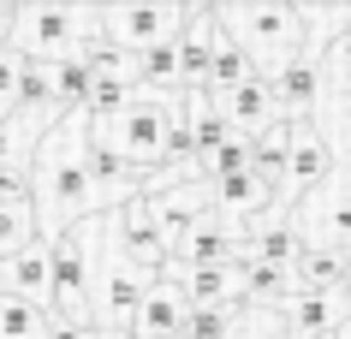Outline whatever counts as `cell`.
<instances>
[{
  "instance_id": "obj_20",
  "label": "cell",
  "mask_w": 351,
  "mask_h": 339,
  "mask_svg": "<svg viewBox=\"0 0 351 339\" xmlns=\"http://www.w3.org/2000/svg\"><path fill=\"white\" fill-rule=\"evenodd\" d=\"M24 244H36V208L30 197H0V262L19 256Z\"/></svg>"
},
{
  "instance_id": "obj_24",
  "label": "cell",
  "mask_w": 351,
  "mask_h": 339,
  "mask_svg": "<svg viewBox=\"0 0 351 339\" xmlns=\"http://www.w3.org/2000/svg\"><path fill=\"white\" fill-rule=\"evenodd\" d=\"M19 77H24V54L0 48V119H12V113L24 108L19 101Z\"/></svg>"
},
{
  "instance_id": "obj_12",
  "label": "cell",
  "mask_w": 351,
  "mask_h": 339,
  "mask_svg": "<svg viewBox=\"0 0 351 339\" xmlns=\"http://www.w3.org/2000/svg\"><path fill=\"white\" fill-rule=\"evenodd\" d=\"M119 214V244H125V256L143 274H161L167 268V238H161V226H155V214H149L143 197H131L125 208H113Z\"/></svg>"
},
{
  "instance_id": "obj_8",
  "label": "cell",
  "mask_w": 351,
  "mask_h": 339,
  "mask_svg": "<svg viewBox=\"0 0 351 339\" xmlns=\"http://www.w3.org/2000/svg\"><path fill=\"white\" fill-rule=\"evenodd\" d=\"M0 292L36 303V310H54V268H48V244H42V238L0 262Z\"/></svg>"
},
{
  "instance_id": "obj_1",
  "label": "cell",
  "mask_w": 351,
  "mask_h": 339,
  "mask_svg": "<svg viewBox=\"0 0 351 339\" xmlns=\"http://www.w3.org/2000/svg\"><path fill=\"white\" fill-rule=\"evenodd\" d=\"M90 113H66L30 155V208H36V238L54 244L77 221H90Z\"/></svg>"
},
{
  "instance_id": "obj_9",
  "label": "cell",
  "mask_w": 351,
  "mask_h": 339,
  "mask_svg": "<svg viewBox=\"0 0 351 339\" xmlns=\"http://www.w3.org/2000/svg\"><path fill=\"white\" fill-rule=\"evenodd\" d=\"M215 108H221V119H226V131H239V137H262L268 125L280 119V108H274V90H268V77H244L239 90H226V95H215Z\"/></svg>"
},
{
  "instance_id": "obj_17",
  "label": "cell",
  "mask_w": 351,
  "mask_h": 339,
  "mask_svg": "<svg viewBox=\"0 0 351 339\" xmlns=\"http://www.w3.org/2000/svg\"><path fill=\"white\" fill-rule=\"evenodd\" d=\"M167 280L185 286L191 310H203V303H239V262L232 268H167Z\"/></svg>"
},
{
  "instance_id": "obj_2",
  "label": "cell",
  "mask_w": 351,
  "mask_h": 339,
  "mask_svg": "<svg viewBox=\"0 0 351 339\" xmlns=\"http://www.w3.org/2000/svg\"><path fill=\"white\" fill-rule=\"evenodd\" d=\"M95 42H101V6L90 0H19L12 6L6 48L24 60L60 66V60H84Z\"/></svg>"
},
{
  "instance_id": "obj_28",
  "label": "cell",
  "mask_w": 351,
  "mask_h": 339,
  "mask_svg": "<svg viewBox=\"0 0 351 339\" xmlns=\"http://www.w3.org/2000/svg\"><path fill=\"white\" fill-rule=\"evenodd\" d=\"M333 339H351V316H346V321H339V334H333Z\"/></svg>"
},
{
  "instance_id": "obj_21",
  "label": "cell",
  "mask_w": 351,
  "mask_h": 339,
  "mask_svg": "<svg viewBox=\"0 0 351 339\" xmlns=\"http://www.w3.org/2000/svg\"><path fill=\"white\" fill-rule=\"evenodd\" d=\"M48 327H54V310H36L0 292V339H48Z\"/></svg>"
},
{
  "instance_id": "obj_25",
  "label": "cell",
  "mask_w": 351,
  "mask_h": 339,
  "mask_svg": "<svg viewBox=\"0 0 351 339\" xmlns=\"http://www.w3.org/2000/svg\"><path fill=\"white\" fill-rule=\"evenodd\" d=\"M48 339H125V334H101V327H72V321H60V316H54Z\"/></svg>"
},
{
  "instance_id": "obj_26",
  "label": "cell",
  "mask_w": 351,
  "mask_h": 339,
  "mask_svg": "<svg viewBox=\"0 0 351 339\" xmlns=\"http://www.w3.org/2000/svg\"><path fill=\"white\" fill-rule=\"evenodd\" d=\"M339 292H346V303H351V250H346V262H339Z\"/></svg>"
},
{
  "instance_id": "obj_22",
  "label": "cell",
  "mask_w": 351,
  "mask_h": 339,
  "mask_svg": "<svg viewBox=\"0 0 351 339\" xmlns=\"http://www.w3.org/2000/svg\"><path fill=\"white\" fill-rule=\"evenodd\" d=\"M226 339H292L280 310H262V303H239L232 321H226Z\"/></svg>"
},
{
  "instance_id": "obj_23",
  "label": "cell",
  "mask_w": 351,
  "mask_h": 339,
  "mask_svg": "<svg viewBox=\"0 0 351 339\" xmlns=\"http://www.w3.org/2000/svg\"><path fill=\"white\" fill-rule=\"evenodd\" d=\"M239 303H203V310H185V339H226V321H232Z\"/></svg>"
},
{
  "instance_id": "obj_19",
  "label": "cell",
  "mask_w": 351,
  "mask_h": 339,
  "mask_svg": "<svg viewBox=\"0 0 351 339\" xmlns=\"http://www.w3.org/2000/svg\"><path fill=\"white\" fill-rule=\"evenodd\" d=\"M286 155H292V119H274L262 137H250V167L280 190V173H286Z\"/></svg>"
},
{
  "instance_id": "obj_15",
  "label": "cell",
  "mask_w": 351,
  "mask_h": 339,
  "mask_svg": "<svg viewBox=\"0 0 351 339\" xmlns=\"http://www.w3.org/2000/svg\"><path fill=\"white\" fill-rule=\"evenodd\" d=\"M185 286L179 280H155L149 286V298H143V310H137V321H131V334L125 339H173L179 334V327H185Z\"/></svg>"
},
{
  "instance_id": "obj_11",
  "label": "cell",
  "mask_w": 351,
  "mask_h": 339,
  "mask_svg": "<svg viewBox=\"0 0 351 339\" xmlns=\"http://www.w3.org/2000/svg\"><path fill=\"white\" fill-rule=\"evenodd\" d=\"M66 113L48 101V108H19L12 119H0V173H12V167H30V155H36V143L48 131H54Z\"/></svg>"
},
{
  "instance_id": "obj_10",
  "label": "cell",
  "mask_w": 351,
  "mask_h": 339,
  "mask_svg": "<svg viewBox=\"0 0 351 339\" xmlns=\"http://www.w3.org/2000/svg\"><path fill=\"white\" fill-rule=\"evenodd\" d=\"M280 316H286L292 339H333L339 321L351 316V303H346V292H292L280 303Z\"/></svg>"
},
{
  "instance_id": "obj_14",
  "label": "cell",
  "mask_w": 351,
  "mask_h": 339,
  "mask_svg": "<svg viewBox=\"0 0 351 339\" xmlns=\"http://www.w3.org/2000/svg\"><path fill=\"white\" fill-rule=\"evenodd\" d=\"M268 90H274V108H280V119H304L310 113V101H315V90H322V60L304 48L298 60H286L280 72H268Z\"/></svg>"
},
{
  "instance_id": "obj_27",
  "label": "cell",
  "mask_w": 351,
  "mask_h": 339,
  "mask_svg": "<svg viewBox=\"0 0 351 339\" xmlns=\"http://www.w3.org/2000/svg\"><path fill=\"white\" fill-rule=\"evenodd\" d=\"M6 30H12V6L0 0V48H6Z\"/></svg>"
},
{
  "instance_id": "obj_7",
  "label": "cell",
  "mask_w": 351,
  "mask_h": 339,
  "mask_svg": "<svg viewBox=\"0 0 351 339\" xmlns=\"http://www.w3.org/2000/svg\"><path fill=\"white\" fill-rule=\"evenodd\" d=\"M48 268H54V316L72 327H90V274H84V250L72 232L48 244Z\"/></svg>"
},
{
  "instance_id": "obj_16",
  "label": "cell",
  "mask_w": 351,
  "mask_h": 339,
  "mask_svg": "<svg viewBox=\"0 0 351 339\" xmlns=\"http://www.w3.org/2000/svg\"><path fill=\"white\" fill-rule=\"evenodd\" d=\"M215 36H221V30H215V12H208V6H191V24H185V36H179V77H185V90H203Z\"/></svg>"
},
{
  "instance_id": "obj_5",
  "label": "cell",
  "mask_w": 351,
  "mask_h": 339,
  "mask_svg": "<svg viewBox=\"0 0 351 339\" xmlns=\"http://www.w3.org/2000/svg\"><path fill=\"white\" fill-rule=\"evenodd\" d=\"M185 24H191L185 0H113V6H101V42L125 48V54H149V48L179 42Z\"/></svg>"
},
{
  "instance_id": "obj_4",
  "label": "cell",
  "mask_w": 351,
  "mask_h": 339,
  "mask_svg": "<svg viewBox=\"0 0 351 339\" xmlns=\"http://www.w3.org/2000/svg\"><path fill=\"white\" fill-rule=\"evenodd\" d=\"M173 119H179V95L137 90L131 101H119L113 113L90 119V137L101 143V149H113L125 167L155 173V167H167V155H173Z\"/></svg>"
},
{
  "instance_id": "obj_13",
  "label": "cell",
  "mask_w": 351,
  "mask_h": 339,
  "mask_svg": "<svg viewBox=\"0 0 351 339\" xmlns=\"http://www.w3.org/2000/svg\"><path fill=\"white\" fill-rule=\"evenodd\" d=\"M262 208H274V185L262 179L256 167H244V173H226V179H215V214L232 226H250L262 214Z\"/></svg>"
},
{
  "instance_id": "obj_3",
  "label": "cell",
  "mask_w": 351,
  "mask_h": 339,
  "mask_svg": "<svg viewBox=\"0 0 351 339\" xmlns=\"http://www.w3.org/2000/svg\"><path fill=\"white\" fill-rule=\"evenodd\" d=\"M208 12H215V30H221L262 77L304 54L298 0H221V6H208Z\"/></svg>"
},
{
  "instance_id": "obj_18",
  "label": "cell",
  "mask_w": 351,
  "mask_h": 339,
  "mask_svg": "<svg viewBox=\"0 0 351 339\" xmlns=\"http://www.w3.org/2000/svg\"><path fill=\"white\" fill-rule=\"evenodd\" d=\"M339 262H346V250L298 244V256H292V292H339Z\"/></svg>"
},
{
  "instance_id": "obj_6",
  "label": "cell",
  "mask_w": 351,
  "mask_h": 339,
  "mask_svg": "<svg viewBox=\"0 0 351 339\" xmlns=\"http://www.w3.org/2000/svg\"><path fill=\"white\" fill-rule=\"evenodd\" d=\"M333 173V155H328V143L298 119L292 125V155H286V173H280V190H274V203L280 208H292V203H304L322 179Z\"/></svg>"
}]
</instances>
